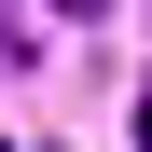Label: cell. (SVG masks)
<instances>
[{
    "label": "cell",
    "instance_id": "cell-1",
    "mask_svg": "<svg viewBox=\"0 0 152 152\" xmlns=\"http://www.w3.org/2000/svg\"><path fill=\"white\" fill-rule=\"evenodd\" d=\"M14 56H28V28H14V14H0V69H14Z\"/></svg>",
    "mask_w": 152,
    "mask_h": 152
},
{
    "label": "cell",
    "instance_id": "cell-2",
    "mask_svg": "<svg viewBox=\"0 0 152 152\" xmlns=\"http://www.w3.org/2000/svg\"><path fill=\"white\" fill-rule=\"evenodd\" d=\"M138 152H152V97H138Z\"/></svg>",
    "mask_w": 152,
    "mask_h": 152
}]
</instances>
